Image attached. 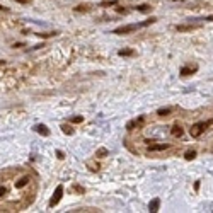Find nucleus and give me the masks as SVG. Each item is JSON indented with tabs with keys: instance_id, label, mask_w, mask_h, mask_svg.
I'll use <instances>...</instances> for the list:
<instances>
[{
	"instance_id": "16",
	"label": "nucleus",
	"mask_w": 213,
	"mask_h": 213,
	"mask_svg": "<svg viewBox=\"0 0 213 213\" xmlns=\"http://www.w3.org/2000/svg\"><path fill=\"white\" fill-rule=\"evenodd\" d=\"M58 32H38L39 38H53V36H56Z\"/></svg>"
},
{
	"instance_id": "10",
	"label": "nucleus",
	"mask_w": 213,
	"mask_h": 213,
	"mask_svg": "<svg viewBox=\"0 0 213 213\" xmlns=\"http://www.w3.org/2000/svg\"><path fill=\"white\" fill-rule=\"evenodd\" d=\"M118 55H119V56H133L135 51H133V49H119Z\"/></svg>"
},
{
	"instance_id": "24",
	"label": "nucleus",
	"mask_w": 213,
	"mask_h": 213,
	"mask_svg": "<svg viewBox=\"0 0 213 213\" xmlns=\"http://www.w3.org/2000/svg\"><path fill=\"white\" fill-rule=\"evenodd\" d=\"M22 46H24L22 43H16V44H14V48H22Z\"/></svg>"
},
{
	"instance_id": "7",
	"label": "nucleus",
	"mask_w": 213,
	"mask_h": 213,
	"mask_svg": "<svg viewBox=\"0 0 213 213\" xmlns=\"http://www.w3.org/2000/svg\"><path fill=\"white\" fill-rule=\"evenodd\" d=\"M28 183H29V177H28V176H24V177H20L19 181L16 183V188H17V189H22L24 186H28Z\"/></svg>"
},
{
	"instance_id": "28",
	"label": "nucleus",
	"mask_w": 213,
	"mask_h": 213,
	"mask_svg": "<svg viewBox=\"0 0 213 213\" xmlns=\"http://www.w3.org/2000/svg\"><path fill=\"white\" fill-rule=\"evenodd\" d=\"M0 10H5V9H4V7H2V5H0Z\"/></svg>"
},
{
	"instance_id": "18",
	"label": "nucleus",
	"mask_w": 213,
	"mask_h": 213,
	"mask_svg": "<svg viewBox=\"0 0 213 213\" xmlns=\"http://www.w3.org/2000/svg\"><path fill=\"white\" fill-rule=\"evenodd\" d=\"M90 9V7H87V5H82V7H75V12H87V10Z\"/></svg>"
},
{
	"instance_id": "20",
	"label": "nucleus",
	"mask_w": 213,
	"mask_h": 213,
	"mask_svg": "<svg viewBox=\"0 0 213 213\" xmlns=\"http://www.w3.org/2000/svg\"><path fill=\"white\" fill-rule=\"evenodd\" d=\"M102 7H109V5H116V0H109V2H102Z\"/></svg>"
},
{
	"instance_id": "23",
	"label": "nucleus",
	"mask_w": 213,
	"mask_h": 213,
	"mask_svg": "<svg viewBox=\"0 0 213 213\" xmlns=\"http://www.w3.org/2000/svg\"><path fill=\"white\" fill-rule=\"evenodd\" d=\"M116 12H119V14H126V9H125V7H118Z\"/></svg>"
},
{
	"instance_id": "1",
	"label": "nucleus",
	"mask_w": 213,
	"mask_h": 213,
	"mask_svg": "<svg viewBox=\"0 0 213 213\" xmlns=\"http://www.w3.org/2000/svg\"><path fill=\"white\" fill-rule=\"evenodd\" d=\"M212 125V121H206V123H196V125L191 126V130H189V133L193 138H200V136L203 135V131L206 130V126Z\"/></svg>"
},
{
	"instance_id": "14",
	"label": "nucleus",
	"mask_w": 213,
	"mask_h": 213,
	"mask_svg": "<svg viewBox=\"0 0 213 213\" xmlns=\"http://www.w3.org/2000/svg\"><path fill=\"white\" fill-rule=\"evenodd\" d=\"M135 9L138 10V12H148V10L152 9V7H150V5H145V4H143V5H136Z\"/></svg>"
},
{
	"instance_id": "2",
	"label": "nucleus",
	"mask_w": 213,
	"mask_h": 213,
	"mask_svg": "<svg viewBox=\"0 0 213 213\" xmlns=\"http://www.w3.org/2000/svg\"><path fill=\"white\" fill-rule=\"evenodd\" d=\"M61 196H63V186L58 184L56 189H55V193H53V196H51V200H49V208L56 206V205L60 203V200H61Z\"/></svg>"
},
{
	"instance_id": "13",
	"label": "nucleus",
	"mask_w": 213,
	"mask_h": 213,
	"mask_svg": "<svg viewBox=\"0 0 213 213\" xmlns=\"http://www.w3.org/2000/svg\"><path fill=\"white\" fill-rule=\"evenodd\" d=\"M171 111H172L171 107H164V109H159V111H157V114H159V116H167Z\"/></svg>"
},
{
	"instance_id": "27",
	"label": "nucleus",
	"mask_w": 213,
	"mask_h": 213,
	"mask_svg": "<svg viewBox=\"0 0 213 213\" xmlns=\"http://www.w3.org/2000/svg\"><path fill=\"white\" fill-rule=\"evenodd\" d=\"M5 63V60H0V65H4Z\"/></svg>"
},
{
	"instance_id": "21",
	"label": "nucleus",
	"mask_w": 213,
	"mask_h": 213,
	"mask_svg": "<svg viewBox=\"0 0 213 213\" xmlns=\"http://www.w3.org/2000/svg\"><path fill=\"white\" fill-rule=\"evenodd\" d=\"M5 193H7V188H5V186H0V198L5 196Z\"/></svg>"
},
{
	"instance_id": "22",
	"label": "nucleus",
	"mask_w": 213,
	"mask_h": 213,
	"mask_svg": "<svg viewBox=\"0 0 213 213\" xmlns=\"http://www.w3.org/2000/svg\"><path fill=\"white\" fill-rule=\"evenodd\" d=\"M56 157H58L60 160H63V159H65V154H63L61 150H56Z\"/></svg>"
},
{
	"instance_id": "11",
	"label": "nucleus",
	"mask_w": 213,
	"mask_h": 213,
	"mask_svg": "<svg viewBox=\"0 0 213 213\" xmlns=\"http://www.w3.org/2000/svg\"><path fill=\"white\" fill-rule=\"evenodd\" d=\"M193 72H194V68H188V67H183V68H181V75H183V77H188V75H191Z\"/></svg>"
},
{
	"instance_id": "4",
	"label": "nucleus",
	"mask_w": 213,
	"mask_h": 213,
	"mask_svg": "<svg viewBox=\"0 0 213 213\" xmlns=\"http://www.w3.org/2000/svg\"><path fill=\"white\" fill-rule=\"evenodd\" d=\"M169 145L167 143H150L148 145V152H160V150H167Z\"/></svg>"
},
{
	"instance_id": "12",
	"label": "nucleus",
	"mask_w": 213,
	"mask_h": 213,
	"mask_svg": "<svg viewBox=\"0 0 213 213\" xmlns=\"http://www.w3.org/2000/svg\"><path fill=\"white\" fill-rule=\"evenodd\" d=\"M194 157H196V152H194V150H188V152L184 154V159H186V160H193Z\"/></svg>"
},
{
	"instance_id": "9",
	"label": "nucleus",
	"mask_w": 213,
	"mask_h": 213,
	"mask_svg": "<svg viewBox=\"0 0 213 213\" xmlns=\"http://www.w3.org/2000/svg\"><path fill=\"white\" fill-rule=\"evenodd\" d=\"M36 131H38L39 135H43V136H48L49 135V130L44 125H38V126H36Z\"/></svg>"
},
{
	"instance_id": "25",
	"label": "nucleus",
	"mask_w": 213,
	"mask_h": 213,
	"mask_svg": "<svg viewBox=\"0 0 213 213\" xmlns=\"http://www.w3.org/2000/svg\"><path fill=\"white\" fill-rule=\"evenodd\" d=\"M206 20H213V16H208V17H206Z\"/></svg>"
},
{
	"instance_id": "5",
	"label": "nucleus",
	"mask_w": 213,
	"mask_h": 213,
	"mask_svg": "<svg viewBox=\"0 0 213 213\" xmlns=\"http://www.w3.org/2000/svg\"><path fill=\"white\" fill-rule=\"evenodd\" d=\"M198 28V24H184V26H176L177 32H186V31H193Z\"/></svg>"
},
{
	"instance_id": "15",
	"label": "nucleus",
	"mask_w": 213,
	"mask_h": 213,
	"mask_svg": "<svg viewBox=\"0 0 213 213\" xmlns=\"http://www.w3.org/2000/svg\"><path fill=\"white\" fill-rule=\"evenodd\" d=\"M61 131H63L65 135H73V130H72L70 126H67V125H61Z\"/></svg>"
},
{
	"instance_id": "26",
	"label": "nucleus",
	"mask_w": 213,
	"mask_h": 213,
	"mask_svg": "<svg viewBox=\"0 0 213 213\" xmlns=\"http://www.w3.org/2000/svg\"><path fill=\"white\" fill-rule=\"evenodd\" d=\"M17 2H19V4H26V2H28V0H17Z\"/></svg>"
},
{
	"instance_id": "6",
	"label": "nucleus",
	"mask_w": 213,
	"mask_h": 213,
	"mask_svg": "<svg viewBox=\"0 0 213 213\" xmlns=\"http://www.w3.org/2000/svg\"><path fill=\"white\" fill-rule=\"evenodd\" d=\"M159 206H160V200H159V198H155V200H152L150 205H148V212H150V213L159 212Z\"/></svg>"
},
{
	"instance_id": "19",
	"label": "nucleus",
	"mask_w": 213,
	"mask_h": 213,
	"mask_svg": "<svg viewBox=\"0 0 213 213\" xmlns=\"http://www.w3.org/2000/svg\"><path fill=\"white\" fill-rule=\"evenodd\" d=\"M70 121H72V123H82L84 118L82 116H73V118H70Z\"/></svg>"
},
{
	"instance_id": "17",
	"label": "nucleus",
	"mask_w": 213,
	"mask_h": 213,
	"mask_svg": "<svg viewBox=\"0 0 213 213\" xmlns=\"http://www.w3.org/2000/svg\"><path fill=\"white\" fill-rule=\"evenodd\" d=\"M96 155H97V157H106V155H107V150H106V148H99V150L96 152Z\"/></svg>"
},
{
	"instance_id": "3",
	"label": "nucleus",
	"mask_w": 213,
	"mask_h": 213,
	"mask_svg": "<svg viewBox=\"0 0 213 213\" xmlns=\"http://www.w3.org/2000/svg\"><path fill=\"white\" fill-rule=\"evenodd\" d=\"M138 28H142V26H140V24H126V26H121V28L114 29L113 32H114V34H128V32L136 31Z\"/></svg>"
},
{
	"instance_id": "8",
	"label": "nucleus",
	"mask_w": 213,
	"mask_h": 213,
	"mask_svg": "<svg viewBox=\"0 0 213 213\" xmlns=\"http://www.w3.org/2000/svg\"><path fill=\"white\" fill-rule=\"evenodd\" d=\"M183 133H184V130H183V126H181V125H174V126H172V135H174V136L179 138V136H183Z\"/></svg>"
}]
</instances>
